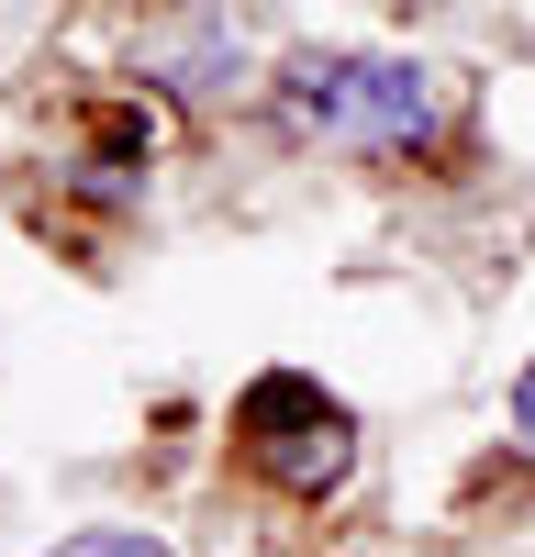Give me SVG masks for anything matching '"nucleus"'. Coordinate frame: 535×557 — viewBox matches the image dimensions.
<instances>
[{
    "label": "nucleus",
    "mask_w": 535,
    "mask_h": 557,
    "mask_svg": "<svg viewBox=\"0 0 535 557\" xmlns=\"http://www.w3.org/2000/svg\"><path fill=\"white\" fill-rule=\"evenodd\" d=\"M513 424H524V435H535V380H524V391H513Z\"/></svg>",
    "instance_id": "4"
},
{
    "label": "nucleus",
    "mask_w": 535,
    "mask_h": 557,
    "mask_svg": "<svg viewBox=\"0 0 535 557\" xmlns=\"http://www.w3.org/2000/svg\"><path fill=\"white\" fill-rule=\"evenodd\" d=\"M235 435H246V457L279 491H335L346 469H357V424H346V401H324L312 380H257L246 391V412H235Z\"/></svg>",
    "instance_id": "2"
},
{
    "label": "nucleus",
    "mask_w": 535,
    "mask_h": 557,
    "mask_svg": "<svg viewBox=\"0 0 535 557\" xmlns=\"http://www.w3.org/2000/svg\"><path fill=\"white\" fill-rule=\"evenodd\" d=\"M279 101L301 134H346V146H413V134H435L446 112V89L435 67L413 57H301L279 78Z\"/></svg>",
    "instance_id": "1"
},
{
    "label": "nucleus",
    "mask_w": 535,
    "mask_h": 557,
    "mask_svg": "<svg viewBox=\"0 0 535 557\" xmlns=\"http://www.w3.org/2000/svg\"><path fill=\"white\" fill-rule=\"evenodd\" d=\"M57 557H167L157 535H134V524H101V535H67Z\"/></svg>",
    "instance_id": "3"
}]
</instances>
